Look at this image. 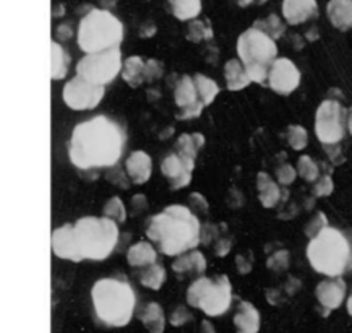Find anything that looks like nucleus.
<instances>
[{"mask_svg":"<svg viewBox=\"0 0 352 333\" xmlns=\"http://www.w3.org/2000/svg\"><path fill=\"white\" fill-rule=\"evenodd\" d=\"M127 135L117 120L96 116L80 122L72 132L69 156L81 171L114 168L122 158Z\"/></svg>","mask_w":352,"mask_h":333,"instance_id":"f257e3e1","label":"nucleus"},{"mask_svg":"<svg viewBox=\"0 0 352 333\" xmlns=\"http://www.w3.org/2000/svg\"><path fill=\"white\" fill-rule=\"evenodd\" d=\"M148 239L169 257L197 249L201 242V223L188 206L170 205L151 217L146 229Z\"/></svg>","mask_w":352,"mask_h":333,"instance_id":"f03ea898","label":"nucleus"},{"mask_svg":"<svg viewBox=\"0 0 352 333\" xmlns=\"http://www.w3.org/2000/svg\"><path fill=\"white\" fill-rule=\"evenodd\" d=\"M91 301L98 321L106 327H125L137 308V294L124 277L98 280L91 290Z\"/></svg>","mask_w":352,"mask_h":333,"instance_id":"7ed1b4c3","label":"nucleus"},{"mask_svg":"<svg viewBox=\"0 0 352 333\" xmlns=\"http://www.w3.org/2000/svg\"><path fill=\"white\" fill-rule=\"evenodd\" d=\"M352 244L346 234L328 224L307 246V259L315 272L327 277H341L347 272Z\"/></svg>","mask_w":352,"mask_h":333,"instance_id":"20e7f679","label":"nucleus"},{"mask_svg":"<svg viewBox=\"0 0 352 333\" xmlns=\"http://www.w3.org/2000/svg\"><path fill=\"white\" fill-rule=\"evenodd\" d=\"M124 41V25L107 8H91L81 18L76 43L85 54L119 47Z\"/></svg>","mask_w":352,"mask_h":333,"instance_id":"39448f33","label":"nucleus"},{"mask_svg":"<svg viewBox=\"0 0 352 333\" xmlns=\"http://www.w3.org/2000/svg\"><path fill=\"white\" fill-rule=\"evenodd\" d=\"M237 54L252 82L258 85L268 82L270 69L278 58V46L272 36L252 26L239 36Z\"/></svg>","mask_w":352,"mask_h":333,"instance_id":"423d86ee","label":"nucleus"},{"mask_svg":"<svg viewBox=\"0 0 352 333\" xmlns=\"http://www.w3.org/2000/svg\"><path fill=\"white\" fill-rule=\"evenodd\" d=\"M74 226L83 260H106L119 242V226L111 218L85 217L75 222Z\"/></svg>","mask_w":352,"mask_h":333,"instance_id":"0eeeda50","label":"nucleus"},{"mask_svg":"<svg viewBox=\"0 0 352 333\" xmlns=\"http://www.w3.org/2000/svg\"><path fill=\"white\" fill-rule=\"evenodd\" d=\"M187 303L203 310L206 316L218 317L228 312L232 303V286L228 275L200 277L188 286Z\"/></svg>","mask_w":352,"mask_h":333,"instance_id":"6e6552de","label":"nucleus"},{"mask_svg":"<svg viewBox=\"0 0 352 333\" xmlns=\"http://www.w3.org/2000/svg\"><path fill=\"white\" fill-rule=\"evenodd\" d=\"M122 64L124 62L119 47L89 52L76 64V75L98 87H107L120 74Z\"/></svg>","mask_w":352,"mask_h":333,"instance_id":"1a4fd4ad","label":"nucleus"},{"mask_svg":"<svg viewBox=\"0 0 352 333\" xmlns=\"http://www.w3.org/2000/svg\"><path fill=\"white\" fill-rule=\"evenodd\" d=\"M347 127V111L336 100H324L315 114V133L322 143H341Z\"/></svg>","mask_w":352,"mask_h":333,"instance_id":"9d476101","label":"nucleus"},{"mask_svg":"<svg viewBox=\"0 0 352 333\" xmlns=\"http://www.w3.org/2000/svg\"><path fill=\"white\" fill-rule=\"evenodd\" d=\"M106 93V87H98L76 75L70 82H67L62 92L64 103L74 111L94 109L102 101Z\"/></svg>","mask_w":352,"mask_h":333,"instance_id":"9b49d317","label":"nucleus"},{"mask_svg":"<svg viewBox=\"0 0 352 333\" xmlns=\"http://www.w3.org/2000/svg\"><path fill=\"white\" fill-rule=\"evenodd\" d=\"M175 105L179 106V112L175 114V119L179 120H190L195 117H200L205 106L201 105L198 92L193 82V76L184 75L180 76L179 82L175 83L174 89Z\"/></svg>","mask_w":352,"mask_h":333,"instance_id":"f8f14e48","label":"nucleus"},{"mask_svg":"<svg viewBox=\"0 0 352 333\" xmlns=\"http://www.w3.org/2000/svg\"><path fill=\"white\" fill-rule=\"evenodd\" d=\"M300 85V72L287 57H278L268 74V87L278 94L294 93Z\"/></svg>","mask_w":352,"mask_h":333,"instance_id":"ddd939ff","label":"nucleus"},{"mask_svg":"<svg viewBox=\"0 0 352 333\" xmlns=\"http://www.w3.org/2000/svg\"><path fill=\"white\" fill-rule=\"evenodd\" d=\"M51 249L54 252V255H57L58 259L70 260V262L75 264L83 260L80 254L78 244H76L75 226L70 223L54 229L51 236Z\"/></svg>","mask_w":352,"mask_h":333,"instance_id":"4468645a","label":"nucleus"},{"mask_svg":"<svg viewBox=\"0 0 352 333\" xmlns=\"http://www.w3.org/2000/svg\"><path fill=\"white\" fill-rule=\"evenodd\" d=\"M193 169H195V164L185 161L175 151L166 156L161 163V173L168 179V182L174 191L187 187L192 182Z\"/></svg>","mask_w":352,"mask_h":333,"instance_id":"2eb2a0df","label":"nucleus"},{"mask_svg":"<svg viewBox=\"0 0 352 333\" xmlns=\"http://www.w3.org/2000/svg\"><path fill=\"white\" fill-rule=\"evenodd\" d=\"M318 303L327 310H335L340 308L346 296V283L341 277H328L327 280L320 281L315 290Z\"/></svg>","mask_w":352,"mask_h":333,"instance_id":"dca6fc26","label":"nucleus"},{"mask_svg":"<svg viewBox=\"0 0 352 333\" xmlns=\"http://www.w3.org/2000/svg\"><path fill=\"white\" fill-rule=\"evenodd\" d=\"M283 17L291 26L302 25L312 18H317V0H283Z\"/></svg>","mask_w":352,"mask_h":333,"instance_id":"f3484780","label":"nucleus"},{"mask_svg":"<svg viewBox=\"0 0 352 333\" xmlns=\"http://www.w3.org/2000/svg\"><path fill=\"white\" fill-rule=\"evenodd\" d=\"M125 169H127L129 179L137 186L146 184L150 181L153 173V161L148 153L142 150L133 151L125 161Z\"/></svg>","mask_w":352,"mask_h":333,"instance_id":"a211bd4d","label":"nucleus"},{"mask_svg":"<svg viewBox=\"0 0 352 333\" xmlns=\"http://www.w3.org/2000/svg\"><path fill=\"white\" fill-rule=\"evenodd\" d=\"M173 270L177 275H203L206 270V259L200 250H188L177 255Z\"/></svg>","mask_w":352,"mask_h":333,"instance_id":"6ab92c4d","label":"nucleus"},{"mask_svg":"<svg viewBox=\"0 0 352 333\" xmlns=\"http://www.w3.org/2000/svg\"><path fill=\"white\" fill-rule=\"evenodd\" d=\"M234 325L241 333H256L260 330V312L248 301H241L234 314Z\"/></svg>","mask_w":352,"mask_h":333,"instance_id":"aec40b11","label":"nucleus"},{"mask_svg":"<svg viewBox=\"0 0 352 333\" xmlns=\"http://www.w3.org/2000/svg\"><path fill=\"white\" fill-rule=\"evenodd\" d=\"M256 191H258L260 204L265 208H274L284 199L283 191L268 173L256 174Z\"/></svg>","mask_w":352,"mask_h":333,"instance_id":"412c9836","label":"nucleus"},{"mask_svg":"<svg viewBox=\"0 0 352 333\" xmlns=\"http://www.w3.org/2000/svg\"><path fill=\"white\" fill-rule=\"evenodd\" d=\"M327 13L335 28L341 31L352 30V0H329Z\"/></svg>","mask_w":352,"mask_h":333,"instance_id":"4be33fe9","label":"nucleus"},{"mask_svg":"<svg viewBox=\"0 0 352 333\" xmlns=\"http://www.w3.org/2000/svg\"><path fill=\"white\" fill-rule=\"evenodd\" d=\"M224 76L226 87H228L229 92H241V89H245L252 83L241 58H231V61L226 62Z\"/></svg>","mask_w":352,"mask_h":333,"instance_id":"5701e85b","label":"nucleus"},{"mask_svg":"<svg viewBox=\"0 0 352 333\" xmlns=\"http://www.w3.org/2000/svg\"><path fill=\"white\" fill-rule=\"evenodd\" d=\"M205 147V135L203 133H182L174 145V151L182 156L185 161L195 164L198 151Z\"/></svg>","mask_w":352,"mask_h":333,"instance_id":"b1692460","label":"nucleus"},{"mask_svg":"<svg viewBox=\"0 0 352 333\" xmlns=\"http://www.w3.org/2000/svg\"><path fill=\"white\" fill-rule=\"evenodd\" d=\"M138 321L143 323L148 330L153 333H161L164 332L166 327V317L164 310L157 303H148L144 304L142 309L138 310Z\"/></svg>","mask_w":352,"mask_h":333,"instance_id":"393cba45","label":"nucleus"},{"mask_svg":"<svg viewBox=\"0 0 352 333\" xmlns=\"http://www.w3.org/2000/svg\"><path fill=\"white\" fill-rule=\"evenodd\" d=\"M127 262L132 267H148L157 262V252L151 242L140 241L127 250Z\"/></svg>","mask_w":352,"mask_h":333,"instance_id":"a878e982","label":"nucleus"},{"mask_svg":"<svg viewBox=\"0 0 352 333\" xmlns=\"http://www.w3.org/2000/svg\"><path fill=\"white\" fill-rule=\"evenodd\" d=\"M124 82L132 88H138L144 83V61L140 56H132L125 58L120 70Z\"/></svg>","mask_w":352,"mask_h":333,"instance_id":"bb28decb","label":"nucleus"},{"mask_svg":"<svg viewBox=\"0 0 352 333\" xmlns=\"http://www.w3.org/2000/svg\"><path fill=\"white\" fill-rule=\"evenodd\" d=\"M70 56L64 46L51 41V80H62L69 72Z\"/></svg>","mask_w":352,"mask_h":333,"instance_id":"cd10ccee","label":"nucleus"},{"mask_svg":"<svg viewBox=\"0 0 352 333\" xmlns=\"http://www.w3.org/2000/svg\"><path fill=\"white\" fill-rule=\"evenodd\" d=\"M168 3L180 21H190L201 13V0H168Z\"/></svg>","mask_w":352,"mask_h":333,"instance_id":"c85d7f7f","label":"nucleus"},{"mask_svg":"<svg viewBox=\"0 0 352 333\" xmlns=\"http://www.w3.org/2000/svg\"><path fill=\"white\" fill-rule=\"evenodd\" d=\"M193 82H195L198 98H200L203 106H210L211 103L216 100V96L219 94V87L214 80L208 78L203 74H195L193 75Z\"/></svg>","mask_w":352,"mask_h":333,"instance_id":"c756f323","label":"nucleus"},{"mask_svg":"<svg viewBox=\"0 0 352 333\" xmlns=\"http://www.w3.org/2000/svg\"><path fill=\"white\" fill-rule=\"evenodd\" d=\"M164 281H166V268L157 262L144 267L142 275H140V283H142L144 288H148V290H153V291L161 290L162 285H164Z\"/></svg>","mask_w":352,"mask_h":333,"instance_id":"7c9ffc66","label":"nucleus"},{"mask_svg":"<svg viewBox=\"0 0 352 333\" xmlns=\"http://www.w3.org/2000/svg\"><path fill=\"white\" fill-rule=\"evenodd\" d=\"M211 38H213V28H211V23L208 20H198L197 17L188 23L187 39L190 43L208 41Z\"/></svg>","mask_w":352,"mask_h":333,"instance_id":"2f4dec72","label":"nucleus"},{"mask_svg":"<svg viewBox=\"0 0 352 333\" xmlns=\"http://www.w3.org/2000/svg\"><path fill=\"white\" fill-rule=\"evenodd\" d=\"M254 26L255 28L261 30L268 36H272L274 41H278L279 38H283L284 31H286V25H284L281 21V18H279L278 15H274V13L263 18V20H256Z\"/></svg>","mask_w":352,"mask_h":333,"instance_id":"473e14b6","label":"nucleus"},{"mask_svg":"<svg viewBox=\"0 0 352 333\" xmlns=\"http://www.w3.org/2000/svg\"><path fill=\"white\" fill-rule=\"evenodd\" d=\"M297 174L307 182H315L320 175V164L310 158L309 155L300 156L297 160Z\"/></svg>","mask_w":352,"mask_h":333,"instance_id":"72a5a7b5","label":"nucleus"},{"mask_svg":"<svg viewBox=\"0 0 352 333\" xmlns=\"http://www.w3.org/2000/svg\"><path fill=\"white\" fill-rule=\"evenodd\" d=\"M102 217L114 219L117 224L125 223V219H127V210H125L124 202L119 197H111L106 202L104 208H102Z\"/></svg>","mask_w":352,"mask_h":333,"instance_id":"f704fd0d","label":"nucleus"},{"mask_svg":"<svg viewBox=\"0 0 352 333\" xmlns=\"http://www.w3.org/2000/svg\"><path fill=\"white\" fill-rule=\"evenodd\" d=\"M287 142L296 151L304 150L309 145V132L302 125L292 124L287 127Z\"/></svg>","mask_w":352,"mask_h":333,"instance_id":"c9c22d12","label":"nucleus"},{"mask_svg":"<svg viewBox=\"0 0 352 333\" xmlns=\"http://www.w3.org/2000/svg\"><path fill=\"white\" fill-rule=\"evenodd\" d=\"M333 191H335V184H333L331 179V171L328 173H320L318 179L315 181L314 186V195L315 197H328L331 195Z\"/></svg>","mask_w":352,"mask_h":333,"instance_id":"e433bc0d","label":"nucleus"},{"mask_svg":"<svg viewBox=\"0 0 352 333\" xmlns=\"http://www.w3.org/2000/svg\"><path fill=\"white\" fill-rule=\"evenodd\" d=\"M289 262H291V254L289 250H278L274 252L268 257V262H266V267H268L272 272H284V270L289 268Z\"/></svg>","mask_w":352,"mask_h":333,"instance_id":"4c0bfd02","label":"nucleus"},{"mask_svg":"<svg viewBox=\"0 0 352 333\" xmlns=\"http://www.w3.org/2000/svg\"><path fill=\"white\" fill-rule=\"evenodd\" d=\"M164 74V64L157 58H148L144 61V82L151 83L160 80Z\"/></svg>","mask_w":352,"mask_h":333,"instance_id":"58836bf2","label":"nucleus"},{"mask_svg":"<svg viewBox=\"0 0 352 333\" xmlns=\"http://www.w3.org/2000/svg\"><path fill=\"white\" fill-rule=\"evenodd\" d=\"M327 226H328V219H327V217H324V213L323 211H317V215H315V217L305 224L307 237H309V239H312V237L317 236V234Z\"/></svg>","mask_w":352,"mask_h":333,"instance_id":"ea45409f","label":"nucleus"},{"mask_svg":"<svg viewBox=\"0 0 352 333\" xmlns=\"http://www.w3.org/2000/svg\"><path fill=\"white\" fill-rule=\"evenodd\" d=\"M188 208H190L193 213L197 215V217H200V215H206L210 210V205L208 202H206L205 197L201 195V193L198 192H193L188 195Z\"/></svg>","mask_w":352,"mask_h":333,"instance_id":"a19ab883","label":"nucleus"},{"mask_svg":"<svg viewBox=\"0 0 352 333\" xmlns=\"http://www.w3.org/2000/svg\"><path fill=\"white\" fill-rule=\"evenodd\" d=\"M297 178V169L292 168L291 164L283 163L276 168V179L281 186H291Z\"/></svg>","mask_w":352,"mask_h":333,"instance_id":"79ce46f5","label":"nucleus"},{"mask_svg":"<svg viewBox=\"0 0 352 333\" xmlns=\"http://www.w3.org/2000/svg\"><path fill=\"white\" fill-rule=\"evenodd\" d=\"M192 319L193 317H192L190 310L185 308V305H177V308L173 310V314H170L169 322H170V325H174V327H182L187 322H190Z\"/></svg>","mask_w":352,"mask_h":333,"instance_id":"37998d69","label":"nucleus"},{"mask_svg":"<svg viewBox=\"0 0 352 333\" xmlns=\"http://www.w3.org/2000/svg\"><path fill=\"white\" fill-rule=\"evenodd\" d=\"M323 148H324V151H327L328 158L333 163V166L342 164L346 161L344 155H342L340 143H323Z\"/></svg>","mask_w":352,"mask_h":333,"instance_id":"c03bdc74","label":"nucleus"},{"mask_svg":"<svg viewBox=\"0 0 352 333\" xmlns=\"http://www.w3.org/2000/svg\"><path fill=\"white\" fill-rule=\"evenodd\" d=\"M219 237V229L216 224L205 223L201 224V242L200 244L210 246V242H214Z\"/></svg>","mask_w":352,"mask_h":333,"instance_id":"a18cd8bd","label":"nucleus"},{"mask_svg":"<svg viewBox=\"0 0 352 333\" xmlns=\"http://www.w3.org/2000/svg\"><path fill=\"white\" fill-rule=\"evenodd\" d=\"M231 247H232V242L229 237H218V239L214 241V252L218 257H226V255L231 252Z\"/></svg>","mask_w":352,"mask_h":333,"instance_id":"49530a36","label":"nucleus"},{"mask_svg":"<svg viewBox=\"0 0 352 333\" xmlns=\"http://www.w3.org/2000/svg\"><path fill=\"white\" fill-rule=\"evenodd\" d=\"M252 260L254 259H248L245 254H241V255H237V268H239V272L242 273V275H245V273H248L252 270Z\"/></svg>","mask_w":352,"mask_h":333,"instance_id":"de8ad7c7","label":"nucleus"},{"mask_svg":"<svg viewBox=\"0 0 352 333\" xmlns=\"http://www.w3.org/2000/svg\"><path fill=\"white\" fill-rule=\"evenodd\" d=\"M155 33H156V26L153 21H146V23L142 26V30H140V36H142V38H151Z\"/></svg>","mask_w":352,"mask_h":333,"instance_id":"09e8293b","label":"nucleus"},{"mask_svg":"<svg viewBox=\"0 0 352 333\" xmlns=\"http://www.w3.org/2000/svg\"><path fill=\"white\" fill-rule=\"evenodd\" d=\"M57 36L60 39H70L72 38V28L67 25H62L57 28Z\"/></svg>","mask_w":352,"mask_h":333,"instance_id":"8fccbe9b","label":"nucleus"},{"mask_svg":"<svg viewBox=\"0 0 352 333\" xmlns=\"http://www.w3.org/2000/svg\"><path fill=\"white\" fill-rule=\"evenodd\" d=\"M132 204H133L135 208H137V211L138 210H144V208H146V197L135 195L133 199H132Z\"/></svg>","mask_w":352,"mask_h":333,"instance_id":"3c124183","label":"nucleus"},{"mask_svg":"<svg viewBox=\"0 0 352 333\" xmlns=\"http://www.w3.org/2000/svg\"><path fill=\"white\" fill-rule=\"evenodd\" d=\"M347 130H349V133L352 135V107L347 111Z\"/></svg>","mask_w":352,"mask_h":333,"instance_id":"603ef678","label":"nucleus"},{"mask_svg":"<svg viewBox=\"0 0 352 333\" xmlns=\"http://www.w3.org/2000/svg\"><path fill=\"white\" fill-rule=\"evenodd\" d=\"M116 2L117 0H101V6H102V8H111Z\"/></svg>","mask_w":352,"mask_h":333,"instance_id":"864d4df0","label":"nucleus"},{"mask_svg":"<svg viewBox=\"0 0 352 333\" xmlns=\"http://www.w3.org/2000/svg\"><path fill=\"white\" fill-rule=\"evenodd\" d=\"M254 2H255V0H237V3L241 7H248V6H252Z\"/></svg>","mask_w":352,"mask_h":333,"instance_id":"5fc2aeb1","label":"nucleus"},{"mask_svg":"<svg viewBox=\"0 0 352 333\" xmlns=\"http://www.w3.org/2000/svg\"><path fill=\"white\" fill-rule=\"evenodd\" d=\"M347 312H349V316L352 317V294L349 296V299H347Z\"/></svg>","mask_w":352,"mask_h":333,"instance_id":"6e6d98bb","label":"nucleus"},{"mask_svg":"<svg viewBox=\"0 0 352 333\" xmlns=\"http://www.w3.org/2000/svg\"><path fill=\"white\" fill-rule=\"evenodd\" d=\"M347 272H352V250H351V257H349V265H347Z\"/></svg>","mask_w":352,"mask_h":333,"instance_id":"4d7b16f0","label":"nucleus"},{"mask_svg":"<svg viewBox=\"0 0 352 333\" xmlns=\"http://www.w3.org/2000/svg\"><path fill=\"white\" fill-rule=\"evenodd\" d=\"M255 2H256V3H258V6H265V3H266V2H268V0H255Z\"/></svg>","mask_w":352,"mask_h":333,"instance_id":"13d9d810","label":"nucleus"}]
</instances>
